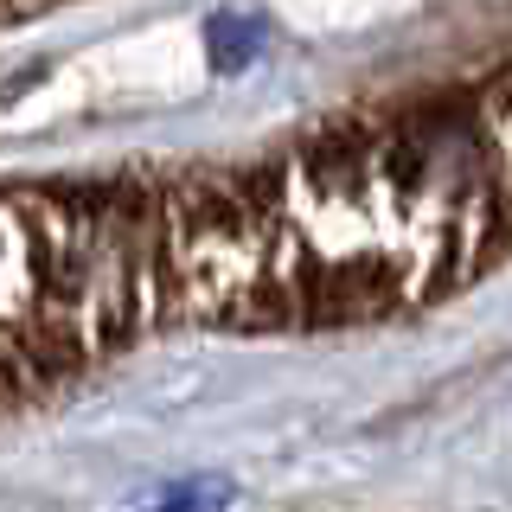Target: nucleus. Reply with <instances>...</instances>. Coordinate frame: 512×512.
Returning a JSON list of instances; mask_svg holds the SVG:
<instances>
[{"mask_svg":"<svg viewBox=\"0 0 512 512\" xmlns=\"http://www.w3.org/2000/svg\"><path fill=\"white\" fill-rule=\"evenodd\" d=\"M52 7H77V0H0V32L39 20V13H52Z\"/></svg>","mask_w":512,"mask_h":512,"instance_id":"nucleus-2","label":"nucleus"},{"mask_svg":"<svg viewBox=\"0 0 512 512\" xmlns=\"http://www.w3.org/2000/svg\"><path fill=\"white\" fill-rule=\"evenodd\" d=\"M512 256V58L237 160L0 180V416L167 333L416 314Z\"/></svg>","mask_w":512,"mask_h":512,"instance_id":"nucleus-1","label":"nucleus"}]
</instances>
